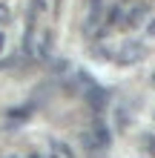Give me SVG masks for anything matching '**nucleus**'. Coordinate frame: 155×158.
Here are the masks:
<instances>
[{"label":"nucleus","mask_w":155,"mask_h":158,"mask_svg":"<svg viewBox=\"0 0 155 158\" xmlns=\"http://www.w3.org/2000/svg\"><path fill=\"white\" fill-rule=\"evenodd\" d=\"M92 138H95L92 144H98V150H106L109 147V129H106V124L101 118H95V124H92Z\"/></svg>","instance_id":"nucleus-3"},{"label":"nucleus","mask_w":155,"mask_h":158,"mask_svg":"<svg viewBox=\"0 0 155 158\" xmlns=\"http://www.w3.org/2000/svg\"><path fill=\"white\" fill-rule=\"evenodd\" d=\"M144 52H147V49H144V43H124V46H121V52H115V55H112V60H115V63H124V66H126V63L141 60V58H144Z\"/></svg>","instance_id":"nucleus-2"},{"label":"nucleus","mask_w":155,"mask_h":158,"mask_svg":"<svg viewBox=\"0 0 155 158\" xmlns=\"http://www.w3.org/2000/svg\"><path fill=\"white\" fill-rule=\"evenodd\" d=\"M0 23H12V12H9L3 3H0Z\"/></svg>","instance_id":"nucleus-6"},{"label":"nucleus","mask_w":155,"mask_h":158,"mask_svg":"<svg viewBox=\"0 0 155 158\" xmlns=\"http://www.w3.org/2000/svg\"><path fill=\"white\" fill-rule=\"evenodd\" d=\"M147 12H149V6H147V3H141V6H135V12L129 15V23L135 26V23H138V20H141V17L147 15Z\"/></svg>","instance_id":"nucleus-5"},{"label":"nucleus","mask_w":155,"mask_h":158,"mask_svg":"<svg viewBox=\"0 0 155 158\" xmlns=\"http://www.w3.org/2000/svg\"><path fill=\"white\" fill-rule=\"evenodd\" d=\"M75 81L80 83V89H84V95H86V101H89V106H92V109L101 112V109L109 104V92H106L92 75H89L86 69H75Z\"/></svg>","instance_id":"nucleus-1"},{"label":"nucleus","mask_w":155,"mask_h":158,"mask_svg":"<svg viewBox=\"0 0 155 158\" xmlns=\"http://www.w3.org/2000/svg\"><path fill=\"white\" fill-rule=\"evenodd\" d=\"M3 46H6V40H3V35H0V52H3Z\"/></svg>","instance_id":"nucleus-7"},{"label":"nucleus","mask_w":155,"mask_h":158,"mask_svg":"<svg viewBox=\"0 0 155 158\" xmlns=\"http://www.w3.org/2000/svg\"><path fill=\"white\" fill-rule=\"evenodd\" d=\"M29 115H32V109L29 106H20V109H6V124L9 127H17V124H23V121H29Z\"/></svg>","instance_id":"nucleus-4"},{"label":"nucleus","mask_w":155,"mask_h":158,"mask_svg":"<svg viewBox=\"0 0 155 158\" xmlns=\"http://www.w3.org/2000/svg\"><path fill=\"white\" fill-rule=\"evenodd\" d=\"M32 158H40V155H32Z\"/></svg>","instance_id":"nucleus-8"}]
</instances>
